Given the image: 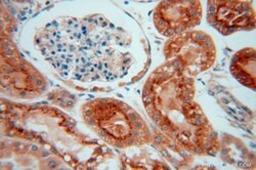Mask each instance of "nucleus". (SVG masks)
I'll return each instance as SVG.
<instances>
[{"mask_svg": "<svg viewBox=\"0 0 256 170\" xmlns=\"http://www.w3.org/2000/svg\"><path fill=\"white\" fill-rule=\"evenodd\" d=\"M194 81L172 62L159 68L146 84L144 106L159 128L186 150L210 152L216 142L206 116L193 100Z\"/></svg>", "mask_w": 256, "mask_h": 170, "instance_id": "nucleus-1", "label": "nucleus"}, {"mask_svg": "<svg viewBox=\"0 0 256 170\" xmlns=\"http://www.w3.org/2000/svg\"><path fill=\"white\" fill-rule=\"evenodd\" d=\"M82 116L104 140L118 148L140 146L151 140L146 122L130 106L114 98H98L83 107Z\"/></svg>", "mask_w": 256, "mask_h": 170, "instance_id": "nucleus-2", "label": "nucleus"}, {"mask_svg": "<svg viewBox=\"0 0 256 170\" xmlns=\"http://www.w3.org/2000/svg\"><path fill=\"white\" fill-rule=\"evenodd\" d=\"M165 58L186 76H195L212 66L216 48L203 32H186L174 36L165 46Z\"/></svg>", "mask_w": 256, "mask_h": 170, "instance_id": "nucleus-3", "label": "nucleus"}, {"mask_svg": "<svg viewBox=\"0 0 256 170\" xmlns=\"http://www.w3.org/2000/svg\"><path fill=\"white\" fill-rule=\"evenodd\" d=\"M10 52H2V90L14 96L31 98L42 90L44 83L34 68L27 62L16 58L8 46Z\"/></svg>", "mask_w": 256, "mask_h": 170, "instance_id": "nucleus-4", "label": "nucleus"}, {"mask_svg": "<svg viewBox=\"0 0 256 170\" xmlns=\"http://www.w3.org/2000/svg\"><path fill=\"white\" fill-rule=\"evenodd\" d=\"M202 18L200 2H162L156 8L154 23L164 36L174 37L198 26Z\"/></svg>", "mask_w": 256, "mask_h": 170, "instance_id": "nucleus-5", "label": "nucleus"}, {"mask_svg": "<svg viewBox=\"0 0 256 170\" xmlns=\"http://www.w3.org/2000/svg\"><path fill=\"white\" fill-rule=\"evenodd\" d=\"M209 24L224 35L254 28L255 14L247 2H208Z\"/></svg>", "mask_w": 256, "mask_h": 170, "instance_id": "nucleus-6", "label": "nucleus"}, {"mask_svg": "<svg viewBox=\"0 0 256 170\" xmlns=\"http://www.w3.org/2000/svg\"><path fill=\"white\" fill-rule=\"evenodd\" d=\"M230 72L245 86L255 90V50L246 48L234 56Z\"/></svg>", "mask_w": 256, "mask_h": 170, "instance_id": "nucleus-7", "label": "nucleus"}]
</instances>
